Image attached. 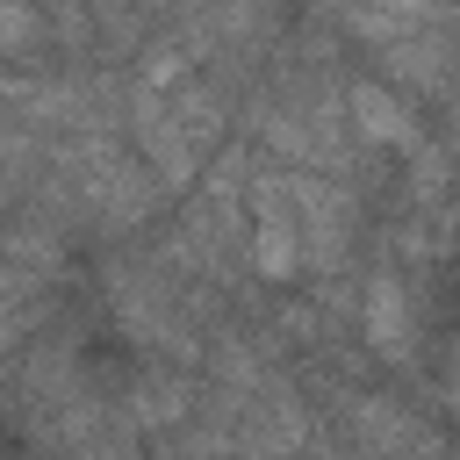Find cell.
I'll list each match as a JSON object with an SVG mask.
<instances>
[{"instance_id":"7","label":"cell","mask_w":460,"mask_h":460,"mask_svg":"<svg viewBox=\"0 0 460 460\" xmlns=\"http://www.w3.org/2000/svg\"><path fill=\"white\" fill-rule=\"evenodd\" d=\"M446 108H453V137H460V79H453V101Z\"/></svg>"},{"instance_id":"4","label":"cell","mask_w":460,"mask_h":460,"mask_svg":"<svg viewBox=\"0 0 460 460\" xmlns=\"http://www.w3.org/2000/svg\"><path fill=\"white\" fill-rule=\"evenodd\" d=\"M345 115H352V129L374 137V144H417L410 108H402L388 86H374V79H352V86H345Z\"/></svg>"},{"instance_id":"6","label":"cell","mask_w":460,"mask_h":460,"mask_svg":"<svg viewBox=\"0 0 460 460\" xmlns=\"http://www.w3.org/2000/svg\"><path fill=\"white\" fill-rule=\"evenodd\" d=\"M50 36V22L29 7V0H0V58H22V50H36Z\"/></svg>"},{"instance_id":"2","label":"cell","mask_w":460,"mask_h":460,"mask_svg":"<svg viewBox=\"0 0 460 460\" xmlns=\"http://www.w3.org/2000/svg\"><path fill=\"white\" fill-rule=\"evenodd\" d=\"M244 208H252V266L266 280H288L302 273V223H295V194H288V172L280 165H259L244 180Z\"/></svg>"},{"instance_id":"8","label":"cell","mask_w":460,"mask_h":460,"mask_svg":"<svg viewBox=\"0 0 460 460\" xmlns=\"http://www.w3.org/2000/svg\"><path fill=\"white\" fill-rule=\"evenodd\" d=\"M101 7H108V0H101ZM115 7H129V0H115Z\"/></svg>"},{"instance_id":"1","label":"cell","mask_w":460,"mask_h":460,"mask_svg":"<svg viewBox=\"0 0 460 460\" xmlns=\"http://www.w3.org/2000/svg\"><path fill=\"white\" fill-rule=\"evenodd\" d=\"M58 172H65V187H72V201L101 223V230H129V223H144L151 208H158V172L144 165V158H129L115 137H72L65 151H58Z\"/></svg>"},{"instance_id":"3","label":"cell","mask_w":460,"mask_h":460,"mask_svg":"<svg viewBox=\"0 0 460 460\" xmlns=\"http://www.w3.org/2000/svg\"><path fill=\"white\" fill-rule=\"evenodd\" d=\"M288 172V194H295V223H302V259L316 273H331L352 244V201L338 180H316V165H280Z\"/></svg>"},{"instance_id":"5","label":"cell","mask_w":460,"mask_h":460,"mask_svg":"<svg viewBox=\"0 0 460 460\" xmlns=\"http://www.w3.org/2000/svg\"><path fill=\"white\" fill-rule=\"evenodd\" d=\"M367 338H374L381 359H410L417 323H410V295H402L395 273H374V288H367Z\"/></svg>"}]
</instances>
